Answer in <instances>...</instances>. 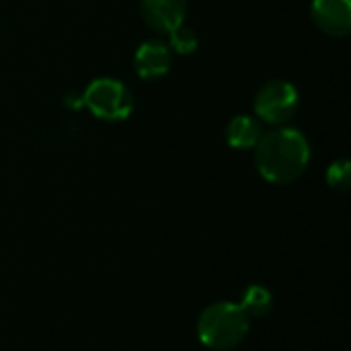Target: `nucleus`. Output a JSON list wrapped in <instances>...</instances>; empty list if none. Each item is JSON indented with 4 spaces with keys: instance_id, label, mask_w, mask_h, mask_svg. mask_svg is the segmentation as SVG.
Wrapping results in <instances>:
<instances>
[{
    "instance_id": "f257e3e1",
    "label": "nucleus",
    "mask_w": 351,
    "mask_h": 351,
    "mask_svg": "<svg viewBox=\"0 0 351 351\" xmlns=\"http://www.w3.org/2000/svg\"><path fill=\"white\" fill-rule=\"evenodd\" d=\"M255 150V169L271 185H290L298 181L311 165L308 138L290 125H278L263 132Z\"/></svg>"
},
{
    "instance_id": "f03ea898",
    "label": "nucleus",
    "mask_w": 351,
    "mask_h": 351,
    "mask_svg": "<svg viewBox=\"0 0 351 351\" xmlns=\"http://www.w3.org/2000/svg\"><path fill=\"white\" fill-rule=\"evenodd\" d=\"M251 331V319L237 302L222 300L206 306L197 319V339L212 351L239 348Z\"/></svg>"
},
{
    "instance_id": "7ed1b4c3",
    "label": "nucleus",
    "mask_w": 351,
    "mask_h": 351,
    "mask_svg": "<svg viewBox=\"0 0 351 351\" xmlns=\"http://www.w3.org/2000/svg\"><path fill=\"white\" fill-rule=\"evenodd\" d=\"M82 103L97 119L103 121H123L136 107L130 86L111 76L90 80L82 93Z\"/></svg>"
},
{
    "instance_id": "20e7f679",
    "label": "nucleus",
    "mask_w": 351,
    "mask_h": 351,
    "mask_svg": "<svg viewBox=\"0 0 351 351\" xmlns=\"http://www.w3.org/2000/svg\"><path fill=\"white\" fill-rule=\"evenodd\" d=\"M300 107V93L298 88L284 78L267 80L259 86L253 99L255 117L261 123L269 125H286Z\"/></svg>"
},
{
    "instance_id": "39448f33",
    "label": "nucleus",
    "mask_w": 351,
    "mask_h": 351,
    "mask_svg": "<svg viewBox=\"0 0 351 351\" xmlns=\"http://www.w3.org/2000/svg\"><path fill=\"white\" fill-rule=\"evenodd\" d=\"M173 51L162 39H146L134 53V70L142 80H158L173 66Z\"/></svg>"
},
{
    "instance_id": "423d86ee",
    "label": "nucleus",
    "mask_w": 351,
    "mask_h": 351,
    "mask_svg": "<svg viewBox=\"0 0 351 351\" xmlns=\"http://www.w3.org/2000/svg\"><path fill=\"white\" fill-rule=\"evenodd\" d=\"M311 19L329 37H348L351 31V0H313Z\"/></svg>"
},
{
    "instance_id": "0eeeda50",
    "label": "nucleus",
    "mask_w": 351,
    "mask_h": 351,
    "mask_svg": "<svg viewBox=\"0 0 351 351\" xmlns=\"http://www.w3.org/2000/svg\"><path fill=\"white\" fill-rule=\"evenodd\" d=\"M140 14L152 31L171 33L183 25L187 0H140Z\"/></svg>"
},
{
    "instance_id": "6e6552de",
    "label": "nucleus",
    "mask_w": 351,
    "mask_h": 351,
    "mask_svg": "<svg viewBox=\"0 0 351 351\" xmlns=\"http://www.w3.org/2000/svg\"><path fill=\"white\" fill-rule=\"evenodd\" d=\"M263 136V125L255 115L239 113L228 119L224 128V140L234 150H253Z\"/></svg>"
},
{
    "instance_id": "1a4fd4ad",
    "label": "nucleus",
    "mask_w": 351,
    "mask_h": 351,
    "mask_svg": "<svg viewBox=\"0 0 351 351\" xmlns=\"http://www.w3.org/2000/svg\"><path fill=\"white\" fill-rule=\"evenodd\" d=\"M239 306L243 308V313L249 319H261V317H265L271 311L274 296H271V292L265 286L253 284V286H249L243 292V298H241V304Z\"/></svg>"
},
{
    "instance_id": "9d476101",
    "label": "nucleus",
    "mask_w": 351,
    "mask_h": 351,
    "mask_svg": "<svg viewBox=\"0 0 351 351\" xmlns=\"http://www.w3.org/2000/svg\"><path fill=\"white\" fill-rule=\"evenodd\" d=\"M167 35H169L167 43H169L171 51L179 53V56H191L197 49V45H199L197 33L191 27H187V25H179L177 29H173Z\"/></svg>"
},
{
    "instance_id": "9b49d317",
    "label": "nucleus",
    "mask_w": 351,
    "mask_h": 351,
    "mask_svg": "<svg viewBox=\"0 0 351 351\" xmlns=\"http://www.w3.org/2000/svg\"><path fill=\"white\" fill-rule=\"evenodd\" d=\"M327 185L335 191H348L351 185V165L348 158H337L327 169Z\"/></svg>"
},
{
    "instance_id": "f8f14e48",
    "label": "nucleus",
    "mask_w": 351,
    "mask_h": 351,
    "mask_svg": "<svg viewBox=\"0 0 351 351\" xmlns=\"http://www.w3.org/2000/svg\"><path fill=\"white\" fill-rule=\"evenodd\" d=\"M64 103H66V107H72V109L84 107V103H82V95H78V93H68V95H66V99H64Z\"/></svg>"
}]
</instances>
